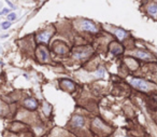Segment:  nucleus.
Segmentation results:
<instances>
[{
  "instance_id": "1",
  "label": "nucleus",
  "mask_w": 157,
  "mask_h": 137,
  "mask_svg": "<svg viewBox=\"0 0 157 137\" xmlns=\"http://www.w3.org/2000/svg\"><path fill=\"white\" fill-rule=\"evenodd\" d=\"M131 84H132V87H137L138 90H141V91L149 90V83L145 82L144 80H141V79H132L131 80Z\"/></svg>"
},
{
  "instance_id": "2",
  "label": "nucleus",
  "mask_w": 157,
  "mask_h": 137,
  "mask_svg": "<svg viewBox=\"0 0 157 137\" xmlns=\"http://www.w3.org/2000/svg\"><path fill=\"white\" fill-rule=\"evenodd\" d=\"M81 28L86 31H90V33H97V27L94 25V23L89 22V21H82L81 23Z\"/></svg>"
},
{
  "instance_id": "3",
  "label": "nucleus",
  "mask_w": 157,
  "mask_h": 137,
  "mask_svg": "<svg viewBox=\"0 0 157 137\" xmlns=\"http://www.w3.org/2000/svg\"><path fill=\"white\" fill-rule=\"evenodd\" d=\"M52 33H53L52 31H44L42 33H39L37 36V40L39 42H47L52 36Z\"/></svg>"
},
{
  "instance_id": "4",
  "label": "nucleus",
  "mask_w": 157,
  "mask_h": 137,
  "mask_svg": "<svg viewBox=\"0 0 157 137\" xmlns=\"http://www.w3.org/2000/svg\"><path fill=\"white\" fill-rule=\"evenodd\" d=\"M71 123H72V125H73V126H77V127L83 126V124H84V118L80 117V116H75V117H74L73 119H72Z\"/></svg>"
},
{
  "instance_id": "5",
  "label": "nucleus",
  "mask_w": 157,
  "mask_h": 137,
  "mask_svg": "<svg viewBox=\"0 0 157 137\" xmlns=\"http://www.w3.org/2000/svg\"><path fill=\"white\" fill-rule=\"evenodd\" d=\"M25 106L29 109H36L38 106L37 100L34 99V98H28V99L25 100Z\"/></svg>"
},
{
  "instance_id": "6",
  "label": "nucleus",
  "mask_w": 157,
  "mask_h": 137,
  "mask_svg": "<svg viewBox=\"0 0 157 137\" xmlns=\"http://www.w3.org/2000/svg\"><path fill=\"white\" fill-rule=\"evenodd\" d=\"M38 54H39V56L41 57V60H43V62H45V60H47V57H49V53H47V51L45 50V48H39Z\"/></svg>"
},
{
  "instance_id": "7",
  "label": "nucleus",
  "mask_w": 157,
  "mask_h": 137,
  "mask_svg": "<svg viewBox=\"0 0 157 137\" xmlns=\"http://www.w3.org/2000/svg\"><path fill=\"white\" fill-rule=\"evenodd\" d=\"M114 33H115V35H116L117 38H118L120 40H123L124 38L126 37V35H127V33H126L125 30L120 29V28H116V29L114 30Z\"/></svg>"
},
{
  "instance_id": "8",
  "label": "nucleus",
  "mask_w": 157,
  "mask_h": 137,
  "mask_svg": "<svg viewBox=\"0 0 157 137\" xmlns=\"http://www.w3.org/2000/svg\"><path fill=\"white\" fill-rule=\"evenodd\" d=\"M63 87H67L69 91H72L74 89V84H73V82H71L70 80H64L63 81Z\"/></svg>"
},
{
  "instance_id": "9",
  "label": "nucleus",
  "mask_w": 157,
  "mask_h": 137,
  "mask_svg": "<svg viewBox=\"0 0 157 137\" xmlns=\"http://www.w3.org/2000/svg\"><path fill=\"white\" fill-rule=\"evenodd\" d=\"M138 57H140L142 60H147V58H150V54L146 53V52H143V51H138L137 53H136Z\"/></svg>"
},
{
  "instance_id": "10",
  "label": "nucleus",
  "mask_w": 157,
  "mask_h": 137,
  "mask_svg": "<svg viewBox=\"0 0 157 137\" xmlns=\"http://www.w3.org/2000/svg\"><path fill=\"white\" fill-rule=\"evenodd\" d=\"M149 13L153 16H156L157 15V4H151L149 7Z\"/></svg>"
},
{
  "instance_id": "11",
  "label": "nucleus",
  "mask_w": 157,
  "mask_h": 137,
  "mask_svg": "<svg viewBox=\"0 0 157 137\" xmlns=\"http://www.w3.org/2000/svg\"><path fill=\"white\" fill-rule=\"evenodd\" d=\"M111 51H112L114 54H120L123 52L122 48H120V45H117V44H113V45L111 47Z\"/></svg>"
},
{
  "instance_id": "12",
  "label": "nucleus",
  "mask_w": 157,
  "mask_h": 137,
  "mask_svg": "<svg viewBox=\"0 0 157 137\" xmlns=\"http://www.w3.org/2000/svg\"><path fill=\"white\" fill-rule=\"evenodd\" d=\"M11 25H12V23H10V22H4V23L1 24V27H2L4 29H8Z\"/></svg>"
},
{
  "instance_id": "13",
  "label": "nucleus",
  "mask_w": 157,
  "mask_h": 137,
  "mask_svg": "<svg viewBox=\"0 0 157 137\" xmlns=\"http://www.w3.org/2000/svg\"><path fill=\"white\" fill-rule=\"evenodd\" d=\"M15 18H16V14L15 13H11L8 15V20L9 21H14Z\"/></svg>"
},
{
  "instance_id": "14",
  "label": "nucleus",
  "mask_w": 157,
  "mask_h": 137,
  "mask_svg": "<svg viewBox=\"0 0 157 137\" xmlns=\"http://www.w3.org/2000/svg\"><path fill=\"white\" fill-rule=\"evenodd\" d=\"M7 2H8V4H9V6H10L11 8H13V9H15V6H13V4H11L10 1H7Z\"/></svg>"
},
{
  "instance_id": "15",
  "label": "nucleus",
  "mask_w": 157,
  "mask_h": 137,
  "mask_svg": "<svg viewBox=\"0 0 157 137\" xmlns=\"http://www.w3.org/2000/svg\"><path fill=\"white\" fill-rule=\"evenodd\" d=\"M1 14H2V12H0V15H1Z\"/></svg>"
}]
</instances>
